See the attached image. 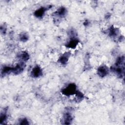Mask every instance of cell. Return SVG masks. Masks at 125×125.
I'll use <instances>...</instances> for the list:
<instances>
[{"mask_svg":"<svg viewBox=\"0 0 125 125\" xmlns=\"http://www.w3.org/2000/svg\"><path fill=\"white\" fill-rule=\"evenodd\" d=\"M77 91L76 86L74 83H70L65 88L63 89L62 92L66 96H70L76 93Z\"/></svg>","mask_w":125,"mask_h":125,"instance_id":"6da1fadb","label":"cell"},{"mask_svg":"<svg viewBox=\"0 0 125 125\" xmlns=\"http://www.w3.org/2000/svg\"><path fill=\"white\" fill-rule=\"evenodd\" d=\"M25 67V64L23 62H20L18 63L16 66L13 67L12 72L15 74H19L23 71Z\"/></svg>","mask_w":125,"mask_h":125,"instance_id":"7a4b0ae2","label":"cell"},{"mask_svg":"<svg viewBox=\"0 0 125 125\" xmlns=\"http://www.w3.org/2000/svg\"><path fill=\"white\" fill-rule=\"evenodd\" d=\"M108 69L106 66H101L97 69V73L101 77H105L108 73Z\"/></svg>","mask_w":125,"mask_h":125,"instance_id":"3957f363","label":"cell"},{"mask_svg":"<svg viewBox=\"0 0 125 125\" xmlns=\"http://www.w3.org/2000/svg\"><path fill=\"white\" fill-rule=\"evenodd\" d=\"M42 74V70L39 66L34 67L31 73L32 77L34 78H38L40 77Z\"/></svg>","mask_w":125,"mask_h":125,"instance_id":"277c9868","label":"cell"},{"mask_svg":"<svg viewBox=\"0 0 125 125\" xmlns=\"http://www.w3.org/2000/svg\"><path fill=\"white\" fill-rule=\"evenodd\" d=\"M47 9L46 8V7H41L39 9H38V10H37L36 11H35L34 12V15L36 17H38V18H40L41 17H42L45 11L47 10Z\"/></svg>","mask_w":125,"mask_h":125,"instance_id":"5b68a950","label":"cell"},{"mask_svg":"<svg viewBox=\"0 0 125 125\" xmlns=\"http://www.w3.org/2000/svg\"><path fill=\"white\" fill-rule=\"evenodd\" d=\"M69 56L70 54L69 53H65L59 58V62L62 64H65L67 63Z\"/></svg>","mask_w":125,"mask_h":125,"instance_id":"8992f818","label":"cell"},{"mask_svg":"<svg viewBox=\"0 0 125 125\" xmlns=\"http://www.w3.org/2000/svg\"><path fill=\"white\" fill-rule=\"evenodd\" d=\"M78 42H79V41H78V40H77V39L72 38L68 42V43L66 45V46L67 47H69V48H74L77 45Z\"/></svg>","mask_w":125,"mask_h":125,"instance_id":"52a82bcc","label":"cell"},{"mask_svg":"<svg viewBox=\"0 0 125 125\" xmlns=\"http://www.w3.org/2000/svg\"><path fill=\"white\" fill-rule=\"evenodd\" d=\"M72 121V117L71 114L68 112L65 113L63 116L64 124H70Z\"/></svg>","mask_w":125,"mask_h":125,"instance_id":"ba28073f","label":"cell"},{"mask_svg":"<svg viewBox=\"0 0 125 125\" xmlns=\"http://www.w3.org/2000/svg\"><path fill=\"white\" fill-rule=\"evenodd\" d=\"M66 10L64 7H62L60 8L57 11H56L54 14L55 15L59 16V17H62L64 16L66 13Z\"/></svg>","mask_w":125,"mask_h":125,"instance_id":"9c48e42d","label":"cell"},{"mask_svg":"<svg viewBox=\"0 0 125 125\" xmlns=\"http://www.w3.org/2000/svg\"><path fill=\"white\" fill-rule=\"evenodd\" d=\"M12 69L13 67H9L8 66H4L1 71V75H5L6 74H8L11 72H12Z\"/></svg>","mask_w":125,"mask_h":125,"instance_id":"30bf717a","label":"cell"},{"mask_svg":"<svg viewBox=\"0 0 125 125\" xmlns=\"http://www.w3.org/2000/svg\"><path fill=\"white\" fill-rule=\"evenodd\" d=\"M19 58H21V59L23 61L25 62V61H27L29 59V56L27 52L24 51L20 54Z\"/></svg>","mask_w":125,"mask_h":125,"instance_id":"8fae6325","label":"cell"},{"mask_svg":"<svg viewBox=\"0 0 125 125\" xmlns=\"http://www.w3.org/2000/svg\"><path fill=\"white\" fill-rule=\"evenodd\" d=\"M118 30L116 28H114L113 26L110 27L109 30V35L110 36L115 37L118 34Z\"/></svg>","mask_w":125,"mask_h":125,"instance_id":"7c38bea8","label":"cell"},{"mask_svg":"<svg viewBox=\"0 0 125 125\" xmlns=\"http://www.w3.org/2000/svg\"><path fill=\"white\" fill-rule=\"evenodd\" d=\"M20 39L22 42H26L28 40V36L25 33H22L20 35Z\"/></svg>","mask_w":125,"mask_h":125,"instance_id":"4fadbf2b","label":"cell"},{"mask_svg":"<svg viewBox=\"0 0 125 125\" xmlns=\"http://www.w3.org/2000/svg\"><path fill=\"white\" fill-rule=\"evenodd\" d=\"M6 119H7V115L6 114V113L4 112V113H1L0 115V124H2L4 121H5Z\"/></svg>","mask_w":125,"mask_h":125,"instance_id":"5bb4252c","label":"cell"},{"mask_svg":"<svg viewBox=\"0 0 125 125\" xmlns=\"http://www.w3.org/2000/svg\"><path fill=\"white\" fill-rule=\"evenodd\" d=\"M75 94L76 95V97H77V99L79 100H82L83 98V94L82 92H80V91H79L78 90H77Z\"/></svg>","mask_w":125,"mask_h":125,"instance_id":"9a60e30c","label":"cell"},{"mask_svg":"<svg viewBox=\"0 0 125 125\" xmlns=\"http://www.w3.org/2000/svg\"><path fill=\"white\" fill-rule=\"evenodd\" d=\"M20 124L21 125H28L29 124H28V122L27 120L26 119L24 118V119H23L21 120Z\"/></svg>","mask_w":125,"mask_h":125,"instance_id":"2e32d148","label":"cell"},{"mask_svg":"<svg viewBox=\"0 0 125 125\" xmlns=\"http://www.w3.org/2000/svg\"><path fill=\"white\" fill-rule=\"evenodd\" d=\"M6 27H5L4 26H1V27H0V31H1V33H3V34L5 33V32H6Z\"/></svg>","mask_w":125,"mask_h":125,"instance_id":"e0dca14e","label":"cell"}]
</instances>
